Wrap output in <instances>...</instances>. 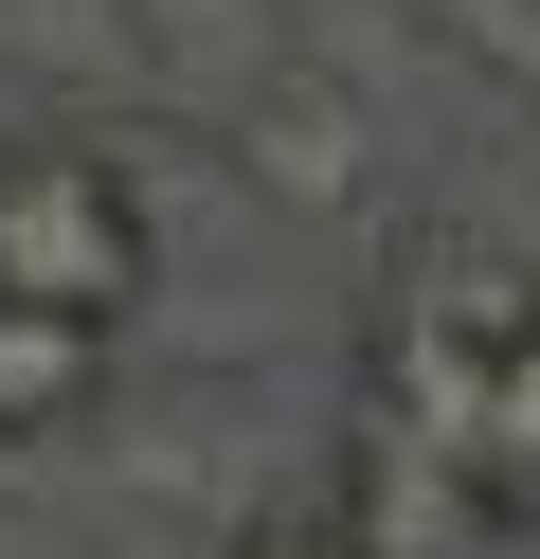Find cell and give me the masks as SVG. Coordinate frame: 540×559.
Instances as JSON below:
<instances>
[{
	"label": "cell",
	"instance_id": "obj_4",
	"mask_svg": "<svg viewBox=\"0 0 540 559\" xmlns=\"http://www.w3.org/2000/svg\"><path fill=\"white\" fill-rule=\"evenodd\" d=\"M235 559H379V542H360V506H288V523H252Z\"/></svg>",
	"mask_w": 540,
	"mask_h": 559
},
{
	"label": "cell",
	"instance_id": "obj_2",
	"mask_svg": "<svg viewBox=\"0 0 540 559\" xmlns=\"http://www.w3.org/2000/svg\"><path fill=\"white\" fill-rule=\"evenodd\" d=\"M235 145H252V181H271V199L343 217V199H360V163H379V127H360V91H343V73H271V91L235 109Z\"/></svg>",
	"mask_w": 540,
	"mask_h": 559
},
{
	"label": "cell",
	"instance_id": "obj_3",
	"mask_svg": "<svg viewBox=\"0 0 540 559\" xmlns=\"http://www.w3.org/2000/svg\"><path fill=\"white\" fill-rule=\"evenodd\" d=\"M91 379H108V325H91V307H19V289H0V433L91 415Z\"/></svg>",
	"mask_w": 540,
	"mask_h": 559
},
{
	"label": "cell",
	"instance_id": "obj_1",
	"mask_svg": "<svg viewBox=\"0 0 540 559\" xmlns=\"http://www.w3.org/2000/svg\"><path fill=\"white\" fill-rule=\"evenodd\" d=\"M144 181L108 145H0V289L19 307H91V325H127L144 307Z\"/></svg>",
	"mask_w": 540,
	"mask_h": 559
}]
</instances>
